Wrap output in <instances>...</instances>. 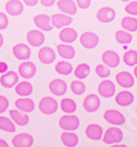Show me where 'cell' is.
Wrapping results in <instances>:
<instances>
[{
	"label": "cell",
	"instance_id": "cell-41",
	"mask_svg": "<svg viewBox=\"0 0 137 147\" xmlns=\"http://www.w3.org/2000/svg\"><path fill=\"white\" fill-rule=\"evenodd\" d=\"M9 24V19L3 12H0V30H6Z\"/></svg>",
	"mask_w": 137,
	"mask_h": 147
},
{
	"label": "cell",
	"instance_id": "cell-47",
	"mask_svg": "<svg viewBox=\"0 0 137 147\" xmlns=\"http://www.w3.org/2000/svg\"><path fill=\"white\" fill-rule=\"evenodd\" d=\"M3 45V35L0 33V47Z\"/></svg>",
	"mask_w": 137,
	"mask_h": 147
},
{
	"label": "cell",
	"instance_id": "cell-19",
	"mask_svg": "<svg viewBox=\"0 0 137 147\" xmlns=\"http://www.w3.org/2000/svg\"><path fill=\"white\" fill-rule=\"evenodd\" d=\"M34 24L38 26V30L41 31H52L53 25L50 22V18L46 14H38L33 18Z\"/></svg>",
	"mask_w": 137,
	"mask_h": 147
},
{
	"label": "cell",
	"instance_id": "cell-6",
	"mask_svg": "<svg viewBox=\"0 0 137 147\" xmlns=\"http://www.w3.org/2000/svg\"><path fill=\"white\" fill-rule=\"evenodd\" d=\"M104 120H105L107 123H111L113 125H122L125 123V117L124 115L118 110H114V109H111V110H106L104 112Z\"/></svg>",
	"mask_w": 137,
	"mask_h": 147
},
{
	"label": "cell",
	"instance_id": "cell-34",
	"mask_svg": "<svg viewBox=\"0 0 137 147\" xmlns=\"http://www.w3.org/2000/svg\"><path fill=\"white\" fill-rule=\"evenodd\" d=\"M74 74H75V76L78 79H86L89 76V74H90V66L88 64H86V63L79 64L75 68Z\"/></svg>",
	"mask_w": 137,
	"mask_h": 147
},
{
	"label": "cell",
	"instance_id": "cell-32",
	"mask_svg": "<svg viewBox=\"0 0 137 147\" xmlns=\"http://www.w3.org/2000/svg\"><path fill=\"white\" fill-rule=\"evenodd\" d=\"M60 109L62 112H65L67 114H73L77 109V104L73 99L65 98L60 101Z\"/></svg>",
	"mask_w": 137,
	"mask_h": 147
},
{
	"label": "cell",
	"instance_id": "cell-9",
	"mask_svg": "<svg viewBox=\"0 0 137 147\" xmlns=\"http://www.w3.org/2000/svg\"><path fill=\"white\" fill-rule=\"evenodd\" d=\"M19 81V75L15 71H6L2 74V76L0 77V84L3 88L10 89L13 86H15Z\"/></svg>",
	"mask_w": 137,
	"mask_h": 147
},
{
	"label": "cell",
	"instance_id": "cell-39",
	"mask_svg": "<svg viewBox=\"0 0 137 147\" xmlns=\"http://www.w3.org/2000/svg\"><path fill=\"white\" fill-rule=\"evenodd\" d=\"M125 11L131 16H137V1H130V3L125 7Z\"/></svg>",
	"mask_w": 137,
	"mask_h": 147
},
{
	"label": "cell",
	"instance_id": "cell-36",
	"mask_svg": "<svg viewBox=\"0 0 137 147\" xmlns=\"http://www.w3.org/2000/svg\"><path fill=\"white\" fill-rule=\"evenodd\" d=\"M123 61L127 66H131V67L137 65V52L134 49L127 51L123 56Z\"/></svg>",
	"mask_w": 137,
	"mask_h": 147
},
{
	"label": "cell",
	"instance_id": "cell-18",
	"mask_svg": "<svg viewBox=\"0 0 137 147\" xmlns=\"http://www.w3.org/2000/svg\"><path fill=\"white\" fill-rule=\"evenodd\" d=\"M6 11L8 14L12 16V17H18L23 12V3L20 0H9L6 3Z\"/></svg>",
	"mask_w": 137,
	"mask_h": 147
},
{
	"label": "cell",
	"instance_id": "cell-25",
	"mask_svg": "<svg viewBox=\"0 0 137 147\" xmlns=\"http://www.w3.org/2000/svg\"><path fill=\"white\" fill-rule=\"evenodd\" d=\"M115 102L121 107H128L134 102V94L126 90L118 92L115 97Z\"/></svg>",
	"mask_w": 137,
	"mask_h": 147
},
{
	"label": "cell",
	"instance_id": "cell-2",
	"mask_svg": "<svg viewBox=\"0 0 137 147\" xmlns=\"http://www.w3.org/2000/svg\"><path fill=\"white\" fill-rule=\"evenodd\" d=\"M80 125V121L79 117L74 115V114H67L60 117L59 120V126L62 129L65 131H71L74 132L79 127Z\"/></svg>",
	"mask_w": 137,
	"mask_h": 147
},
{
	"label": "cell",
	"instance_id": "cell-51",
	"mask_svg": "<svg viewBox=\"0 0 137 147\" xmlns=\"http://www.w3.org/2000/svg\"><path fill=\"white\" fill-rule=\"evenodd\" d=\"M136 113H137V109H136Z\"/></svg>",
	"mask_w": 137,
	"mask_h": 147
},
{
	"label": "cell",
	"instance_id": "cell-24",
	"mask_svg": "<svg viewBox=\"0 0 137 147\" xmlns=\"http://www.w3.org/2000/svg\"><path fill=\"white\" fill-rule=\"evenodd\" d=\"M14 105H15L17 110L25 112V113L32 112V111L34 110V108H35L34 101L29 98H20L18 100H15Z\"/></svg>",
	"mask_w": 137,
	"mask_h": 147
},
{
	"label": "cell",
	"instance_id": "cell-33",
	"mask_svg": "<svg viewBox=\"0 0 137 147\" xmlns=\"http://www.w3.org/2000/svg\"><path fill=\"white\" fill-rule=\"evenodd\" d=\"M115 40L122 45H127L133 41V35L125 30H118L115 33Z\"/></svg>",
	"mask_w": 137,
	"mask_h": 147
},
{
	"label": "cell",
	"instance_id": "cell-4",
	"mask_svg": "<svg viewBox=\"0 0 137 147\" xmlns=\"http://www.w3.org/2000/svg\"><path fill=\"white\" fill-rule=\"evenodd\" d=\"M99 36L93 32H85L80 36V44L85 49H94L99 44Z\"/></svg>",
	"mask_w": 137,
	"mask_h": 147
},
{
	"label": "cell",
	"instance_id": "cell-40",
	"mask_svg": "<svg viewBox=\"0 0 137 147\" xmlns=\"http://www.w3.org/2000/svg\"><path fill=\"white\" fill-rule=\"evenodd\" d=\"M8 107H9V100L5 96H0V114L6 112Z\"/></svg>",
	"mask_w": 137,
	"mask_h": 147
},
{
	"label": "cell",
	"instance_id": "cell-30",
	"mask_svg": "<svg viewBox=\"0 0 137 147\" xmlns=\"http://www.w3.org/2000/svg\"><path fill=\"white\" fill-rule=\"evenodd\" d=\"M121 25L127 32H135L137 31V19L135 17H125L122 19Z\"/></svg>",
	"mask_w": 137,
	"mask_h": 147
},
{
	"label": "cell",
	"instance_id": "cell-45",
	"mask_svg": "<svg viewBox=\"0 0 137 147\" xmlns=\"http://www.w3.org/2000/svg\"><path fill=\"white\" fill-rule=\"evenodd\" d=\"M7 70H8V65H7V63L0 61V74H5Z\"/></svg>",
	"mask_w": 137,
	"mask_h": 147
},
{
	"label": "cell",
	"instance_id": "cell-49",
	"mask_svg": "<svg viewBox=\"0 0 137 147\" xmlns=\"http://www.w3.org/2000/svg\"><path fill=\"white\" fill-rule=\"evenodd\" d=\"M111 147H127V146L126 145H120V144H118V145H113Z\"/></svg>",
	"mask_w": 137,
	"mask_h": 147
},
{
	"label": "cell",
	"instance_id": "cell-43",
	"mask_svg": "<svg viewBox=\"0 0 137 147\" xmlns=\"http://www.w3.org/2000/svg\"><path fill=\"white\" fill-rule=\"evenodd\" d=\"M57 0H40V2L43 5L44 7H52Z\"/></svg>",
	"mask_w": 137,
	"mask_h": 147
},
{
	"label": "cell",
	"instance_id": "cell-31",
	"mask_svg": "<svg viewBox=\"0 0 137 147\" xmlns=\"http://www.w3.org/2000/svg\"><path fill=\"white\" fill-rule=\"evenodd\" d=\"M55 70H56L57 74L59 75H64V76H67V75H70L73 73L74 68H73V65L66 61H58L55 66Z\"/></svg>",
	"mask_w": 137,
	"mask_h": 147
},
{
	"label": "cell",
	"instance_id": "cell-23",
	"mask_svg": "<svg viewBox=\"0 0 137 147\" xmlns=\"http://www.w3.org/2000/svg\"><path fill=\"white\" fill-rule=\"evenodd\" d=\"M86 135L92 141H99L103 136V129L99 124H89L86 129Z\"/></svg>",
	"mask_w": 137,
	"mask_h": 147
},
{
	"label": "cell",
	"instance_id": "cell-13",
	"mask_svg": "<svg viewBox=\"0 0 137 147\" xmlns=\"http://www.w3.org/2000/svg\"><path fill=\"white\" fill-rule=\"evenodd\" d=\"M102 61L109 68H115L118 66L121 59H120V56H118L116 52H114V51H105L102 54Z\"/></svg>",
	"mask_w": 137,
	"mask_h": 147
},
{
	"label": "cell",
	"instance_id": "cell-12",
	"mask_svg": "<svg viewBox=\"0 0 137 147\" xmlns=\"http://www.w3.org/2000/svg\"><path fill=\"white\" fill-rule=\"evenodd\" d=\"M98 91L103 98H111L115 94V85L111 80H103L100 82Z\"/></svg>",
	"mask_w": 137,
	"mask_h": 147
},
{
	"label": "cell",
	"instance_id": "cell-48",
	"mask_svg": "<svg viewBox=\"0 0 137 147\" xmlns=\"http://www.w3.org/2000/svg\"><path fill=\"white\" fill-rule=\"evenodd\" d=\"M134 76H135V78L137 79V66H135V68H134Z\"/></svg>",
	"mask_w": 137,
	"mask_h": 147
},
{
	"label": "cell",
	"instance_id": "cell-42",
	"mask_svg": "<svg viewBox=\"0 0 137 147\" xmlns=\"http://www.w3.org/2000/svg\"><path fill=\"white\" fill-rule=\"evenodd\" d=\"M76 5L81 9H88L91 5V0H76Z\"/></svg>",
	"mask_w": 137,
	"mask_h": 147
},
{
	"label": "cell",
	"instance_id": "cell-7",
	"mask_svg": "<svg viewBox=\"0 0 137 147\" xmlns=\"http://www.w3.org/2000/svg\"><path fill=\"white\" fill-rule=\"evenodd\" d=\"M36 74V66L32 61H24L19 66V75L24 79H31Z\"/></svg>",
	"mask_w": 137,
	"mask_h": 147
},
{
	"label": "cell",
	"instance_id": "cell-21",
	"mask_svg": "<svg viewBox=\"0 0 137 147\" xmlns=\"http://www.w3.org/2000/svg\"><path fill=\"white\" fill-rule=\"evenodd\" d=\"M57 7L62 12L69 16H74L77 13V5L74 0H58Z\"/></svg>",
	"mask_w": 137,
	"mask_h": 147
},
{
	"label": "cell",
	"instance_id": "cell-29",
	"mask_svg": "<svg viewBox=\"0 0 137 147\" xmlns=\"http://www.w3.org/2000/svg\"><path fill=\"white\" fill-rule=\"evenodd\" d=\"M33 91V86L29 81H21L15 85V92L20 97H28Z\"/></svg>",
	"mask_w": 137,
	"mask_h": 147
},
{
	"label": "cell",
	"instance_id": "cell-17",
	"mask_svg": "<svg viewBox=\"0 0 137 147\" xmlns=\"http://www.w3.org/2000/svg\"><path fill=\"white\" fill-rule=\"evenodd\" d=\"M115 79H116V82H118V86L126 88V89L132 88V87L134 86V82H135V79H134L133 75L131 73H128V71H121V73H118L116 75V77H115Z\"/></svg>",
	"mask_w": 137,
	"mask_h": 147
},
{
	"label": "cell",
	"instance_id": "cell-10",
	"mask_svg": "<svg viewBox=\"0 0 137 147\" xmlns=\"http://www.w3.org/2000/svg\"><path fill=\"white\" fill-rule=\"evenodd\" d=\"M38 56L41 63L46 64V65H50V64H52L53 61H55L56 53H55V51L52 49V47L44 46V47H42V49L38 51Z\"/></svg>",
	"mask_w": 137,
	"mask_h": 147
},
{
	"label": "cell",
	"instance_id": "cell-22",
	"mask_svg": "<svg viewBox=\"0 0 137 147\" xmlns=\"http://www.w3.org/2000/svg\"><path fill=\"white\" fill-rule=\"evenodd\" d=\"M77 36H78V33L73 28H62V30L59 32V40L66 44L75 42Z\"/></svg>",
	"mask_w": 137,
	"mask_h": 147
},
{
	"label": "cell",
	"instance_id": "cell-46",
	"mask_svg": "<svg viewBox=\"0 0 137 147\" xmlns=\"http://www.w3.org/2000/svg\"><path fill=\"white\" fill-rule=\"evenodd\" d=\"M0 147H9V145H8V143L6 141L0 138Z\"/></svg>",
	"mask_w": 137,
	"mask_h": 147
},
{
	"label": "cell",
	"instance_id": "cell-8",
	"mask_svg": "<svg viewBox=\"0 0 137 147\" xmlns=\"http://www.w3.org/2000/svg\"><path fill=\"white\" fill-rule=\"evenodd\" d=\"M50 22L53 26L57 29H62L73 23V18L69 16H65V13H55L50 17Z\"/></svg>",
	"mask_w": 137,
	"mask_h": 147
},
{
	"label": "cell",
	"instance_id": "cell-44",
	"mask_svg": "<svg viewBox=\"0 0 137 147\" xmlns=\"http://www.w3.org/2000/svg\"><path fill=\"white\" fill-rule=\"evenodd\" d=\"M23 2H24L26 6L34 7V6H36V5L38 3V0H23Z\"/></svg>",
	"mask_w": 137,
	"mask_h": 147
},
{
	"label": "cell",
	"instance_id": "cell-1",
	"mask_svg": "<svg viewBox=\"0 0 137 147\" xmlns=\"http://www.w3.org/2000/svg\"><path fill=\"white\" fill-rule=\"evenodd\" d=\"M38 109L44 114L52 115L58 109V102L56 101V99H54L53 97H44L41 99V101L38 103Z\"/></svg>",
	"mask_w": 137,
	"mask_h": 147
},
{
	"label": "cell",
	"instance_id": "cell-28",
	"mask_svg": "<svg viewBox=\"0 0 137 147\" xmlns=\"http://www.w3.org/2000/svg\"><path fill=\"white\" fill-rule=\"evenodd\" d=\"M60 140H62V143L67 147H75L77 146L78 142H79V138L78 136L71 132V131H65L62 135H60Z\"/></svg>",
	"mask_w": 137,
	"mask_h": 147
},
{
	"label": "cell",
	"instance_id": "cell-37",
	"mask_svg": "<svg viewBox=\"0 0 137 147\" xmlns=\"http://www.w3.org/2000/svg\"><path fill=\"white\" fill-rule=\"evenodd\" d=\"M70 89H71V91L74 92V94L80 96V94L85 93V91H86V85L80 80H75V81L71 82Z\"/></svg>",
	"mask_w": 137,
	"mask_h": 147
},
{
	"label": "cell",
	"instance_id": "cell-27",
	"mask_svg": "<svg viewBox=\"0 0 137 147\" xmlns=\"http://www.w3.org/2000/svg\"><path fill=\"white\" fill-rule=\"evenodd\" d=\"M9 113H10V117L12 119V121L17 125H20V126H24L26 125L29 121H30V119H29V115L26 114V113H23L22 111H19V110H10L9 111Z\"/></svg>",
	"mask_w": 137,
	"mask_h": 147
},
{
	"label": "cell",
	"instance_id": "cell-38",
	"mask_svg": "<svg viewBox=\"0 0 137 147\" xmlns=\"http://www.w3.org/2000/svg\"><path fill=\"white\" fill-rule=\"evenodd\" d=\"M95 74L99 76L100 78H107L111 74V70L104 64H101V65H98L95 67Z\"/></svg>",
	"mask_w": 137,
	"mask_h": 147
},
{
	"label": "cell",
	"instance_id": "cell-52",
	"mask_svg": "<svg viewBox=\"0 0 137 147\" xmlns=\"http://www.w3.org/2000/svg\"></svg>",
	"mask_w": 137,
	"mask_h": 147
},
{
	"label": "cell",
	"instance_id": "cell-35",
	"mask_svg": "<svg viewBox=\"0 0 137 147\" xmlns=\"http://www.w3.org/2000/svg\"><path fill=\"white\" fill-rule=\"evenodd\" d=\"M0 129L9 132V133H13L15 132V125L12 122V120L6 117H0Z\"/></svg>",
	"mask_w": 137,
	"mask_h": 147
},
{
	"label": "cell",
	"instance_id": "cell-14",
	"mask_svg": "<svg viewBox=\"0 0 137 147\" xmlns=\"http://www.w3.org/2000/svg\"><path fill=\"white\" fill-rule=\"evenodd\" d=\"M100 98L97 94H88L83 100V109L89 112V113H93L100 108Z\"/></svg>",
	"mask_w": 137,
	"mask_h": 147
},
{
	"label": "cell",
	"instance_id": "cell-15",
	"mask_svg": "<svg viewBox=\"0 0 137 147\" xmlns=\"http://www.w3.org/2000/svg\"><path fill=\"white\" fill-rule=\"evenodd\" d=\"M48 88H50V91L53 94L62 97L67 91V84L65 82V80L58 78V79H54L53 81H50Z\"/></svg>",
	"mask_w": 137,
	"mask_h": 147
},
{
	"label": "cell",
	"instance_id": "cell-16",
	"mask_svg": "<svg viewBox=\"0 0 137 147\" xmlns=\"http://www.w3.org/2000/svg\"><path fill=\"white\" fill-rule=\"evenodd\" d=\"M13 147H31L33 145V137L28 133H20L12 138Z\"/></svg>",
	"mask_w": 137,
	"mask_h": 147
},
{
	"label": "cell",
	"instance_id": "cell-26",
	"mask_svg": "<svg viewBox=\"0 0 137 147\" xmlns=\"http://www.w3.org/2000/svg\"><path fill=\"white\" fill-rule=\"evenodd\" d=\"M57 52H58L59 56L65 58V59H73L76 55L75 49L71 45L66 43L58 44L57 45Z\"/></svg>",
	"mask_w": 137,
	"mask_h": 147
},
{
	"label": "cell",
	"instance_id": "cell-3",
	"mask_svg": "<svg viewBox=\"0 0 137 147\" xmlns=\"http://www.w3.org/2000/svg\"><path fill=\"white\" fill-rule=\"evenodd\" d=\"M123 132L118 127H110L106 129L104 135L102 136V140L105 144H116L123 140Z\"/></svg>",
	"mask_w": 137,
	"mask_h": 147
},
{
	"label": "cell",
	"instance_id": "cell-50",
	"mask_svg": "<svg viewBox=\"0 0 137 147\" xmlns=\"http://www.w3.org/2000/svg\"><path fill=\"white\" fill-rule=\"evenodd\" d=\"M121 1H124V2H126V1H133V0H121Z\"/></svg>",
	"mask_w": 137,
	"mask_h": 147
},
{
	"label": "cell",
	"instance_id": "cell-20",
	"mask_svg": "<svg viewBox=\"0 0 137 147\" xmlns=\"http://www.w3.org/2000/svg\"><path fill=\"white\" fill-rule=\"evenodd\" d=\"M97 19L100 22H103V23L112 22L115 19V11L111 7H103L97 13Z\"/></svg>",
	"mask_w": 137,
	"mask_h": 147
},
{
	"label": "cell",
	"instance_id": "cell-11",
	"mask_svg": "<svg viewBox=\"0 0 137 147\" xmlns=\"http://www.w3.org/2000/svg\"><path fill=\"white\" fill-rule=\"evenodd\" d=\"M26 40L33 47H38L45 42V35L40 30H31L26 34Z\"/></svg>",
	"mask_w": 137,
	"mask_h": 147
},
{
	"label": "cell",
	"instance_id": "cell-5",
	"mask_svg": "<svg viewBox=\"0 0 137 147\" xmlns=\"http://www.w3.org/2000/svg\"><path fill=\"white\" fill-rule=\"evenodd\" d=\"M12 53L14 57L19 61H28L31 57L30 46L24 43H19L12 47Z\"/></svg>",
	"mask_w": 137,
	"mask_h": 147
}]
</instances>
